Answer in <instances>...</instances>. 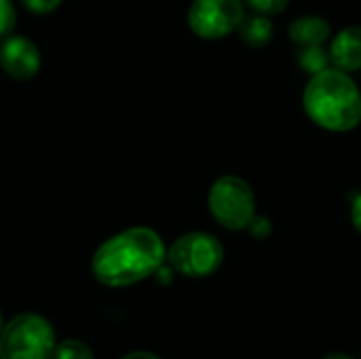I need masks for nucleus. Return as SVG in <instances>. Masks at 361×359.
<instances>
[{
	"label": "nucleus",
	"mask_w": 361,
	"mask_h": 359,
	"mask_svg": "<svg viewBox=\"0 0 361 359\" xmlns=\"http://www.w3.org/2000/svg\"><path fill=\"white\" fill-rule=\"evenodd\" d=\"M298 66H300L307 74L315 76V74H319V72H324V70H328V68L332 66V61H330V51L324 49L322 44L302 47L300 53H298Z\"/></svg>",
	"instance_id": "9b49d317"
},
{
	"label": "nucleus",
	"mask_w": 361,
	"mask_h": 359,
	"mask_svg": "<svg viewBox=\"0 0 361 359\" xmlns=\"http://www.w3.org/2000/svg\"><path fill=\"white\" fill-rule=\"evenodd\" d=\"M243 2L260 15H277L288 6L290 0H243Z\"/></svg>",
	"instance_id": "4468645a"
},
{
	"label": "nucleus",
	"mask_w": 361,
	"mask_h": 359,
	"mask_svg": "<svg viewBox=\"0 0 361 359\" xmlns=\"http://www.w3.org/2000/svg\"><path fill=\"white\" fill-rule=\"evenodd\" d=\"M0 66L11 78L27 80L40 68L38 47L25 36H6L0 42Z\"/></svg>",
	"instance_id": "0eeeda50"
},
{
	"label": "nucleus",
	"mask_w": 361,
	"mask_h": 359,
	"mask_svg": "<svg viewBox=\"0 0 361 359\" xmlns=\"http://www.w3.org/2000/svg\"><path fill=\"white\" fill-rule=\"evenodd\" d=\"M53 324L40 313H19L4 324L0 359H51L55 349Z\"/></svg>",
	"instance_id": "7ed1b4c3"
},
{
	"label": "nucleus",
	"mask_w": 361,
	"mask_h": 359,
	"mask_svg": "<svg viewBox=\"0 0 361 359\" xmlns=\"http://www.w3.org/2000/svg\"><path fill=\"white\" fill-rule=\"evenodd\" d=\"M247 231L254 239H267L271 235L273 226H271V220L267 216H254L252 222L247 224Z\"/></svg>",
	"instance_id": "2eb2a0df"
},
{
	"label": "nucleus",
	"mask_w": 361,
	"mask_h": 359,
	"mask_svg": "<svg viewBox=\"0 0 361 359\" xmlns=\"http://www.w3.org/2000/svg\"><path fill=\"white\" fill-rule=\"evenodd\" d=\"M2 328H4V320H2V311H0V334H2Z\"/></svg>",
	"instance_id": "aec40b11"
},
{
	"label": "nucleus",
	"mask_w": 361,
	"mask_h": 359,
	"mask_svg": "<svg viewBox=\"0 0 361 359\" xmlns=\"http://www.w3.org/2000/svg\"><path fill=\"white\" fill-rule=\"evenodd\" d=\"M15 28V6L11 0H0V42Z\"/></svg>",
	"instance_id": "ddd939ff"
},
{
	"label": "nucleus",
	"mask_w": 361,
	"mask_h": 359,
	"mask_svg": "<svg viewBox=\"0 0 361 359\" xmlns=\"http://www.w3.org/2000/svg\"><path fill=\"white\" fill-rule=\"evenodd\" d=\"M237 30H239L241 40L247 42L250 47H264L273 38V23H271V19H267V15H260V13L243 15Z\"/></svg>",
	"instance_id": "9d476101"
},
{
	"label": "nucleus",
	"mask_w": 361,
	"mask_h": 359,
	"mask_svg": "<svg viewBox=\"0 0 361 359\" xmlns=\"http://www.w3.org/2000/svg\"><path fill=\"white\" fill-rule=\"evenodd\" d=\"M330 61L336 70H343L347 74L361 70V28H345L332 38Z\"/></svg>",
	"instance_id": "6e6552de"
},
{
	"label": "nucleus",
	"mask_w": 361,
	"mask_h": 359,
	"mask_svg": "<svg viewBox=\"0 0 361 359\" xmlns=\"http://www.w3.org/2000/svg\"><path fill=\"white\" fill-rule=\"evenodd\" d=\"M51 359H95L89 345L76 339H68L55 345Z\"/></svg>",
	"instance_id": "f8f14e48"
},
{
	"label": "nucleus",
	"mask_w": 361,
	"mask_h": 359,
	"mask_svg": "<svg viewBox=\"0 0 361 359\" xmlns=\"http://www.w3.org/2000/svg\"><path fill=\"white\" fill-rule=\"evenodd\" d=\"M330 23L317 15H302L290 25V38L300 47L324 44L330 38Z\"/></svg>",
	"instance_id": "1a4fd4ad"
},
{
	"label": "nucleus",
	"mask_w": 361,
	"mask_h": 359,
	"mask_svg": "<svg viewBox=\"0 0 361 359\" xmlns=\"http://www.w3.org/2000/svg\"><path fill=\"white\" fill-rule=\"evenodd\" d=\"M121 359H161L157 353H150V351H131L127 355H123Z\"/></svg>",
	"instance_id": "a211bd4d"
},
{
	"label": "nucleus",
	"mask_w": 361,
	"mask_h": 359,
	"mask_svg": "<svg viewBox=\"0 0 361 359\" xmlns=\"http://www.w3.org/2000/svg\"><path fill=\"white\" fill-rule=\"evenodd\" d=\"M32 13H38V15H44V13H51V11H55L59 4H61V0H21Z\"/></svg>",
	"instance_id": "dca6fc26"
},
{
	"label": "nucleus",
	"mask_w": 361,
	"mask_h": 359,
	"mask_svg": "<svg viewBox=\"0 0 361 359\" xmlns=\"http://www.w3.org/2000/svg\"><path fill=\"white\" fill-rule=\"evenodd\" d=\"M209 212L228 231H243L256 216V199L250 184L237 176H224L209 190Z\"/></svg>",
	"instance_id": "39448f33"
},
{
	"label": "nucleus",
	"mask_w": 361,
	"mask_h": 359,
	"mask_svg": "<svg viewBox=\"0 0 361 359\" xmlns=\"http://www.w3.org/2000/svg\"><path fill=\"white\" fill-rule=\"evenodd\" d=\"M309 118L328 131H351L361 121V93L343 70H324L311 76L305 89Z\"/></svg>",
	"instance_id": "f03ea898"
},
{
	"label": "nucleus",
	"mask_w": 361,
	"mask_h": 359,
	"mask_svg": "<svg viewBox=\"0 0 361 359\" xmlns=\"http://www.w3.org/2000/svg\"><path fill=\"white\" fill-rule=\"evenodd\" d=\"M243 15V0H195L188 25L197 36L216 40L237 30Z\"/></svg>",
	"instance_id": "423d86ee"
},
{
	"label": "nucleus",
	"mask_w": 361,
	"mask_h": 359,
	"mask_svg": "<svg viewBox=\"0 0 361 359\" xmlns=\"http://www.w3.org/2000/svg\"><path fill=\"white\" fill-rule=\"evenodd\" d=\"M167 260L169 267L184 277H209L222 267L224 248L214 235L195 231L173 241L167 252Z\"/></svg>",
	"instance_id": "20e7f679"
},
{
	"label": "nucleus",
	"mask_w": 361,
	"mask_h": 359,
	"mask_svg": "<svg viewBox=\"0 0 361 359\" xmlns=\"http://www.w3.org/2000/svg\"><path fill=\"white\" fill-rule=\"evenodd\" d=\"M351 220H353V226L361 233V193L355 197V201L351 205Z\"/></svg>",
	"instance_id": "f3484780"
},
{
	"label": "nucleus",
	"mask_w": 361,
	"mask_h": 359,
	"mask_svg": "<svg viewBox=\"0 0 361 359\" xmlns=\"http://www.w3.org/2000/svg\"><path fill=\"white\" fill-rule=\"evenodd\" d=\"M322 359H357V358H353V355H349V353H328V355H324Z\"/></svg>",
	"instance_id": "6ab92c4d"
},
{
	"label": "nucleus",
	"mask_w": 361,
	"mask_h": 359,
	"mask_svg": "<svg viewBox=\"0 0 361 359\" xmlns=\"http://www.w3.org/2000/svg\"><path fill=\"white\" fill-rule=\"evenodd\" d=\"M167 250L152 229H127L104 241L93 254L91 271L106 288H127L154 275L165 264Z\"/></svg>",
	"instance_id": "f257e3e1"
}]
</instances>
